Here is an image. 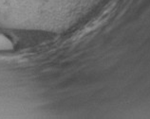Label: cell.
<instances>
[{"label": "cell", "instance_id": "1", "mask_svg": "<svg viewBox=\"0 0 150 119\" xmlns=\"http://www.w3.org/2000/svg\"><path fill=\"white\" fill-rule=\"evenodd\" d=\"M13 48V43L9 37L0 33V51H9Z\"/></svg>", "mask_w": 150, "mask_h": 119}]
</instances>
